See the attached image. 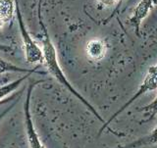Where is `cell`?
Here are the masks:
<instances>
[{"instance_id":"cell-1","label":"cell","mask_w":157,"mask_h":148,"mask_svg":"<svg viewBox=\"0 0 157 148\" xmlns=\"http://www.w3.org/2000/svg\"><path fill=\"white\" fill-rule=\"evenodd\" d=\"M41 7H42V0H38L37 3V18H38V24L40 26L42 36H41V43H42V54H43V59H44V64L47 68L49 74L55 78V80L61 83L62 85L65 86L67 89L70 91L73 95H75L78 100H80L83 105H85L88 110H90L93 115H94L97 120H99L102 124H104V120L102 119V117L98 114V112L95 110V108L93 107L90 102H88L85 97L82 96L78 93L74 86L68 81L66 78L65 74L62 71V69L59 65L58 62V57H57V52L56 49L54 47V44L51 41L50 36L48 33V29L46 28V25L44 23V20L42 17V12H41Z\"/></svg>"},{"instance_id":"cell-2","label":"cell","mask_w":157,"mask_h":148,"mask_svg":"<svg viewBox=\"0 0 157 148\" xmlns=\"http://www.w3.org/2000/svg\"><path fill=\"white\" fill-rule=\"evenodd\" d=\"M157 89V63L155 64V65L149 67L148 71H147L146 75L144 78V81H142V82L140 85L139 88H137V90L132 94V96L130 98L129 100H128L124 105L121 106L119 109H118L114 114H113L109 119H108L104 124L102 125L101 129L99 130V135L102 134L103 131H105L106 129L108 131H110L113 135H118V136H124L125 135L124 134H120V132H117L115 131L111 130L109 127V125L110 123L114 121L116 118L119 116L121 113L124 112L128 107L131 106L132 103H134L136 99H139V98L142 95H144L145 93L147 92H150V91H153V90H156Z\"/></svg>"},{"instance_id":"cell-3","label":"cell","mask_w":157,"mask_h":148,"mask_svg":"<svg viewBox=\"0 0 157 148\" xmlns=\"http://www.w3.org/2000/svg\"><path fill=\"white\" fill-rule=\"evenodd\" d=\"M15 1V14L17 17V22L19 25V29L21 32L23 43H24V49H25V56L26 60L29 64H44L43 54L41 48L37 45V43L34 41V39L28 32V29L25 26L23 15L20 7L19 0H14Z\"/></svg>"},{"instance_id":"cell-4","label":"cell","mask_w":157,"mask_h":148,"mask_svg":"<svg viewBox=\"0 0 157 148\" xmlns=\"http://www.w3.org/2000/svg\"><path fill=\"white\" fill-rule=\"evenodd\" d=\"M42 81L33 82L29 85L28 92L26 96V100L24 103V114H25V127H26V134L28 139V143L29 148H45L42 144V142L39 139V136L36 132V127L33 125V121L31 114V99H32V93L34 86L37 83L41 82Z\"/></svg>"},{"instance_id":"cell-5","label":"cell","mask_w":157,"mask_h":148,"mask_svg":"<svg viewBox=\"0 0 157 148\" xmlns=\"http://www.w3.org/2000/svg\"><path fill=\"white\" fill-rule=\"evenodd\" d=\"M157 4V0H140L139 4L132 11V16L129 19V24L135 28L136 34L140 36V26L142 21L148 16L149 12Z\"/></svg>"},{"instance_id":"cell-6","label":"cell","mask_w":157,"mask_h":148,"mask_svg":"<svg viewBox=\"0 0 157 148\" xmlns=\"http://www.w3.org/2000/svg\"><path fill=\"white\" fill-rule=\"evenodd\" d=\"M107 46L101 39H91L87 42L86 53L87 57L92 61H100L106 55Z\"/></svg>"},{"instance_id":"cell-7","label":"cell","mask_w":157,"mask_h":148,"mask_svg":"<svg viewBox=\"0 0 157 148\" xmlns=\"http://www.w3.org/2000/svg\"><path fill=\"white\" fill-rule=\"evenodd\" d=\"M148 145H157V124L149 132V135L142 136L140 139L131 142V143H128L123 146H118L115 148H140Z\"/></svg>"},{"instance_id":"cell-8","label":"cell","mask_w":157,"mask_h":148,"mask_svg":"<svg viewBox=\"0 0 157 148\" xmlns=\"http://www.w3.org/2000/svg\"><path fill=\"white\" fill-rule=\"evenodd\" d=\"M15 13L14 0H0V23L3 25L11 22Z\"/></svg>"},{"instance_id":"cell-9","label":"cell","mask_w":157,"mask_h":148,"mask_svg":"<svg viewBox=\"0 0 157 148\" xmlns=\"http://www.w3.org/2000/svg\"><path fill=\"white\" fill-rule=\"evenodd\" d=\"M38 68V66L36 67ZM36 68H33L29 70V69H25V68H21V67H18L14 64L10 63L4 59L0 58V75L4 73H9V72H12V73H25V74H33L34 72H36Z\"/></svg>"},{"instance_id":"cell-10","label":"cell","mask_w":157,"mask_h":148,"mask_svg":"<svg viewBox=\"0 0 157 148\" xmlns=\"http://www.w3.org/2000/svg\"><path fill=\"white\" fill-rule=\"evenodd\" d=\"M29 75H31V74H26L24 77L18 78L16 81L8 83V85H5L3 86H0V100H2L5 96H7L8 94H10V93L14 92L18 87H20V85L27 80V78L29 77Z\"/></svg>"},{"instance_id":"cell-11","label":"cell","mask_w":157,"mask_h":148,"mask_svg":"<svg viewBox=\"0 0 157 148\" xmlns=\"http://www.w3.org/2000/svg\"><path fill=\"white\" fill-rule=\"evenodd\" d=\"M141 112H144V119L140 121V124H144V123H148L152 121L157 115V94L154 97V99L152 100L149 104H147L140 108Z\"/></svg>"},{"instance_id":"cell-12","label":"cell","mask_w":157,"mask_h":148,"mask_svg":"<svg viewBox=\"0 0 157 148\" xmlns=\"http://www.w3.org/2000/svg\"><path fill=\"white\" fill-rule=\"evenodd\" d=\"M123 2H124V0H120V1H119V3H118V4L116 5L115 9L113 10V12L111 13V15H110V16L108 17L107 19H105V20H104V22H103V23H104V24H107V23H109V21H110V20H111V19H113V17L115 16V15H116V13H117L118 11H119V9H120V7H121V5H122V3H123Z\"/></svg>"},{"instance_id":"cell-13","label":"cell","mask_w":157,"mask_h":148,"mask_svg":"<svg viewBox=\"0 0 157 148\" xmlns=\"http://www.w3.org/2000/svg\"><path fill=\"white\" fill-rule=\"evenodd\" d=\"M97 1L103 6H113L119 3L120 0H97Z\"/></svg>"},{"instance_id":"cell-14","label":"cell","mask_w":157,"mask_h":148,"mask_svg":"<svg viewBox=\"0 0 157 148\" xmlns=\"http://www.w3.org/2000/svg\"><path fill=\"white\" fill-rule=\"evenodd\" d=\"M0 51L2 52H11L13 51V48L9 45H5V44H0Z\"/></svg>"},{"instance_id":"cell-15","label":"cell","mask_w":157,"mask_h":148,"mask_svg":"<svg viewBox=\"0 0 157 148\" xmlns=\"http://www.w3.org/2000/svg\"><path fill=\"white\" fill-rule=\"evenodd\" d=\"M15 103H16V102H15ZM15 103H14V104H15ZM14 104H11V105H10L8 108H6V110H5L4 112H2L1 114H0V121H1V120H2V118L7 114V112H8V111H10V109H11V108H13V107H14Z\"/></svg>"},{"instance_id":"cell-16","label":"cell","mask_w":157,"mask_h":148,"mask_svg":"<svg viewBox=\"0 0 157 148\" xmlns=\"http://www.w3.org/2000/svg\"><path fill=\"white\" fill-rule=\"evenodd\" d=\"M3 26H4V25H3L2 23H0V31H1V29H2V28H3Z\"/></svg>"},{"instance_id":"cell-17","label":"cell","mask_w":157,"mask_h":148,"mask_svg":"<svg viewBox=\"0 0 157 148\" xmlns=\"http://www.w3.org/2000/svg\"><path fill=\"white\" fill-rule=\"evenodd\" d=\"M3 103H5V101H1V102H0V105H2Z\"/></svg>"}]
</instances>
